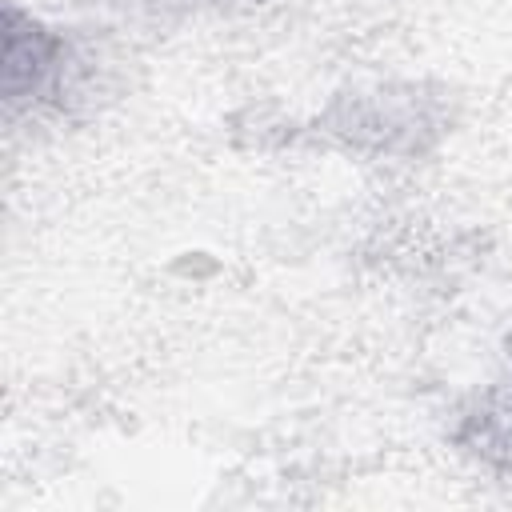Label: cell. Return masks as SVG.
<instances>
[{"label":"cell","instance_id":"1","mask_svg":"<svg viewBox=\"0 0 512 512\" xmlns=\"http://www.w3.org/2000/svg\"><path fill=\"white\" fill-rule=\"evenodd\" d=\"M68 72H72L68 40L8 0L4 4V64H0L4 104L12 112L52 104L68 88Z\"/></svg>","mask_w":512,"mask_h":512},{"label":"cell","instance_id":"2","mask_svg":"<svg viewBox=\"0 0 512 512\" xmlns=\"http://www.w3.org/2000/svg\"><path fill=\"white\" fill-rule=\"evenodd\" d=\"M412 92L416 88L336 100L320 116V128L344 136V144H352V148H380V152L412 148V152H420V132H440V120L432 116V104L416 100Z\"/></svg>","mask_w":512,"mask_h":512},{"label":"cell","instance_id":"3","mask_svg":"<svg viewBox=\"0 0 512 512\" xmlns=\"http://www.w3.org/2000/svg\"><path fill=\"white\" fill-rule=\"evenodd\" d=\"M508 360H512V340H508ZM456 444L480 456L488 468L512 472V380L488 388L460 420Z\"/></svg>","mask_w":512,"mask_h":512}]
</instances>
